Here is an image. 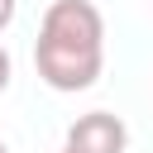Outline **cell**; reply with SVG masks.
<instances>
[{
  "mask_svg": "<svg viewBox=\"0 0 153 153\" xmlns=\"http://www.w3.org/2000/svg\"><path fill=\"white\" fill-rule=\"evenodd\" d=\"M33 67L53 91H86L105 67V19L91 0H53L38 19Z\"/></svg>",
  "mask_w": 153,
  "mask_h": 153,
  "instance_id": "cell-1",
  "label": "cell"
},
{
  "mask_svg": "<svg viewBox=\"0 0 153 153\" xmlns=\"http://www.w3.org/2000/svg\"><path fill=\"white\" fill-rule=\"evenodd\" d=\"M62 148H72V153H124L129 148V129L110 110H86V115H76L67 124V143Z\"/></svg>",
  "mask_w": 153,
  "mask_h": 153,
  "instance_id": "cell-2",
  "label": "cell"
},
{
  "mask_svg": "<svg viewBox=\"0 0 153 153\" xmlns=\"http://www.w3.org/2000/svg\"><path fill=\"white\" fill-rule=\"evenodd\" d=\"M14 10H19V0H0V33L14 24Z\"/></svg>",
  "mask_w": 153,
  "mask_h": 153,
  "instance_id": "cell-3",
  "label": "cell"
},
{
  "mask_svg": "<svg viewBox=\"0 0 153 153\" xmlns=\"http://www.w3.org/2000/svg\"><path fill=\"white\" fill-rule=\"evenodd\" d=\"M10 72H14V62H10V53H5V43H0V91L10 86Z\"/></svg>",
  "mask_w": 153,
  "mask_h": 153,
  "instance_id": "cell-4",
  "label": "cell"
},
{
  "mask_svg": "<svg viewBox=\"0 0 153 153\" xmlns=\"http://www.w3.org/2000/svg\"><path fill=\"white\" fill-rule=\"evenodd\" d=\"M0 153H10V148H5V139H0Z\"/></svg>",
  "mask_w": 153,
  "mask_h": 153,
  "instance_id": "cell-5",
  "label": "cell"
},
{
  "mask_svg": "<svg viewBox=\"0 0 153 153\" xmlns=\"http://www.w3.org/2000/svg\"><path fill=\"white\" fill-rule=\"evenodd\" d=\"M57 153H72V148H57Z\"/></svg>",
  "mask_w": 153,
  "mask_h": 153,
  "instance_id": "cell-6",
  "label": "cell"
},
{
  "mask_svg": "<svg viewBox=\"0 0 153 153\" xmlns=\"http://www.w3.org/2000/svg\"><path fill=\"white\" fill-rule=\"evenodd\" d=\"M148 5H153V0H148Z\"/></svg>",
  "mask_w": 153,
  "mask_h": 153,
  "instance_id": "cell-7",
  "label": "cell"
}]
</instances>
